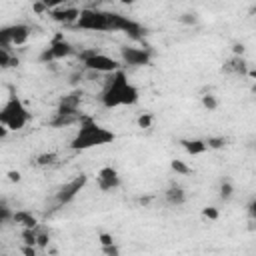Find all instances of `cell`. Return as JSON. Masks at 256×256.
Instances as JSON below:
<instances>
[{
    "label": "cell",
    "instance_id": "1",
    "mask_svg": "<svg viewBox=\"0 0 256 256\" xmlns=\"http://www.w3.org/2000/svg\"><path fill=\"white\" fill-rule=\"evenodd\" d=\"M140 100L138 88L128 80L126 72L120 68L108 74V80L100 92V102L104 108H118V106H134Z\"/></svg>",
    "mask_w": 256,
    "mask_h": 256
},
{
    "label": "cell",
    "instance_id": "2",
    "mask_svg": "<svg viewBox=\"0 0 256 256\" xmlns=\"http://www.w3.org/2000/svg\"><path fill=\"white\" fill-rule=\"evenodd\" d=\"M114 140H116V134L112 130L98 124L92 116H80L78 118V130H76L74 138L70 140V148L76 152H82V150L98 148L104 144H112Z\"/></svg>",
    "mask_w": 256,
    "mask_h": 256
},
{
    "label": "cell",
    "instance_id": "3",
    "mask_svg": "<svg viewBox=\"0 0 256 256\" xmlns=\"http://www.w3.org/2000/svg\"><path fill=\"white\" fill-rule=\"evenodd\" d=\"M28 120H30V112L26 104L22 102L20 96L12 92L6 98V102L0 106V124H4L10 132H18L28 124Z\"/></svg>",
    "mask_w": 256,
    "mask_h": 256
},
{
    "label": "cell",
    "instance_id": "4",
    "mask_svg": "<svg viewBox=\"0 0 256 256\" xmlns=\"http://www.w3.org/2000/svg\"><path fill=\"white\" fill-rule=\"evenodd\" d=\"M74 26L90 32H112V12L100 8H82Z\"/></svg>",
    "mask_w": 256,
    "mask_h": 256
},
{
    "label": "cell",
    "instance_id": "5",
    "mask_svg": "<svg viewBox=\"0 0 256 256\" xmlns=\"http://www.w3.org/2000/svg\"><path fill=\"white\" fill-rule=\"evenodd\" d=\"M80 60L84 64L86 70L90 72H98V74H112L116 70H120V62L116 58H110L98 50H84L80 52Z\"/></svg>",
    "mask_w": 256,
    "mask_h": 256
},
{
    "label": "cell",
    "instance_id": "6",
    "mask_svg": "<svg viewBox=\"0 0 256 256\" xmlns=\"http://www.w3.org/2000/svg\"><path fill=\"white\" fill-rule=\"evenodd\" d=\"M32 34V28L28 24H8L0 26V48H10V46H22L28 42Z\"/></svg>",
    "mask_w": 256,
    "mask_h": 256
},
{
    "label": "cell",
    "instance_id": "7",
    "mask_svg": "<svg viewBox=\"0 0 256 256\" xmlns=\"http://www.w3.org/2000/svg\"><path fill=\"white\" fill-rule=\"evenodd\" d=\"M74 54V46L68 42V40H64V36H54L52 40H50V44L40 52V56H38V60L42 62V64H48V62H56V60H62V58H68V56H72Z\"/></svg>",
    "mask_w": 256,
    "mask_h": 256
},
{
    "label": "cell",
    "instance_id": "8",
    "mask_svg": "<svg viewBox=\"0 0 256 256\" xmlns=\"http://www.w3.org/2000/svg\"><path fill=\"white\" fill-rule=\"evenodd\" d=\"M120 60L122 64L130 68H142L148 66L152 60V52L148 48H132V46H122L120 48Z\"/></svg>",
    "mask_w": 256,
    "mask_h": 256
},
{
    "label": "cell",
    "instance_id": "9",
    "mask_svg": "<svg viewBox=\"0 0 256 256\" xmlns=\"http://www.w3.org/2000/svg\"><path fill=\"white\" fill-rule=\"evenodd\" d=\"M86 182H88V176H86V174H78L76 178H72L70 182H66L64 186L58 188V192H56V202H58V204H68V202H72V200L80 194V190L86 186Z\"/></svg>",
    "mask_w": 256,
    "mask_h": 256
},
{
    "label": "cell",
    "instance_id": "10",
    "mask_svg": "<svg viewBox=\"0 0 256 256\" xmlns=\"http://www.w3.org/2000/svg\"><path fill=\"white\" fill-rule=\"evenodd\" d=\"M96 184L102 192H110V190H116L120 186V174L116 168L112 166H104L98 170L96 174Z\"/></svg>",
    "mask_w": 256,
    "mask_h": 256
},
{
    "label": "cell",
    "instance_id": "11",
    "mask_svg": "<svg viewBox=\"0 0 256 256\" xmlns=\"http://www.w3.org/2000/svg\"><path fill=\"white\" fill-rule=\"evenodd\" d=\"M48 16L54 20V22H60V24H74L80 16V8L76 6H58V8H52L48 10Z\"/></svg>",
    "mask_w": 256,
    "mask_h": 256
},
{
    "label": "cell",
    "instance_id": "12",
    "mask_svg": "<svg viewBox=\"0 0 256 256\" xmlns=\"http://www.w3.org/2000/svg\"><path fill=\"white\" fill-rule=\"evenodd\" d=\"M82 102V92H70L60 98L56 112L58 114H68V116H78V108Z\"/></svg>",
    "mask_w": 256,
    "mask_h": 256
},
{
    "label": "cell",
    "instance_id": "13",
    "mask_svg": "<svg viewBox=\"0 0 256 256\" xmlns=\"http://www.w3.org/2000/svg\"><path fill=\"white\" fill-rule=\"evenodd\" d=\"M166 202H168L170 206H182V204L186 202V192H184V188L178 186V184H172V186L166 190Z\"/></svg>",
    "mask_w": 256,
    "mask_h": 256
},
{
    "label": "cell",
    "instance_id": "14",
    "mask_svg": "<svg viewBox=\"0 0 256 256\" xmlns=\"http://www.w3.org/2000/svg\"><path fill=\"white\" fill-rule=\"evenodd\" d=\"M12 222L20 224L22 228H36L38 226V220L32 216V212H26V210H16L12 214Z\"/></svg>",
    "mask_w": 256,
    "mask_h": 256
},
{
    "label": "cell",
    "instance_id": "15",
    "mask_svg": "<svg viewBox=\"0 0 256 256\" xmlns=\"http://www.w3.org/2000/svg\"><path fill=\"white\" fill-rule=\"evenodd\" d=\"M180 144H182V146H184V150H186L188 154H192V156L204 154V152L208 150L206 142H204V140H200V138H192V140H180Z\"/></svg>",
    "mask_w": 256,
    "mask_h": 256
},
{
    "label": "cell",
    "instance_id": "16",
    "mask_svg": "<svg viewBox=\"0 0 256 256\" xmlns=\"http://www.w3.org/2000/svg\"><path fill=\"white\" fill-rule=\"evenodd\" d=\"M224 68H226L228 72H240V74H244V72H246V62H244V58H240V56L236 54L232 60L226 62Z\"/></svg>",
    "mask_w": 256,
    "mask_h": 256
},
{
    "label": "cell",
    "instance_id": "17",
    "mask_svg": "<svg viewBox=\"0 0 256 256\" xmlns=\"http://www.w3.org/2000/svg\"><path fill=\"white\" fill-rule=\"evenodd\" d=\"M18 60L8 52V48H0V70H6V68H12L16 66Z\"/></svg>",
    "mask_w": 256,
    "mask_h": 256
},
{
    "label": "cell",
    "instance_id": "18",
    "mask_svg": "<svg viewBox=\"0 0 256 256\" xmlns=\"http://www.w3.org/2000/svg\"><path fill=\"white\" fill-rule=\"evenodd\" d=\"M12 214H14V210L8 206L6 200L0 198V226L6 224V222H10V220H12Z\"/></svg>",
    "mask_w": 256,
    "mask_h": 256
},
{
    "label": "cell",
    "instance_id": "19",
    "mask_svg": "<svg viewBox=\"0 0 256 256\" xmlns=\"http://www.w3.org/2000/svg\"><path fill=\"white\" fill-rule=\"evenodd\" d=\"M76 120H78V116H68V114H58L56 112V116H54V120L50 124L52 126H66V124H72Z\"/></svg>",
    "mask_w": 256,
    "mask_h": 256
},
{
    "label": "cell",
    "instance_id": "20",
    "mask_svg": "<svg viewBox=\"0 0 256 256\" xmlns=\"http://www.w3.org/2000/svg\"><path fill=\"white\" fill-rule=\"evenodd\" d=\"M208 148H214V150H220L226 146V138L224 136H210L208 140H204Z\"/></svg>",
    "mask_w": 256,
    "mask_h": 256
},
{
    "label": "cell",
    "instance_id": "21",
    "mask_svg": "<svg viewBox=\"0 0 256 256\" xmlns=\"http://www.w3.org/2000/svg\"><path fill=\"white\" fill-rule=\"evenodd\" d=\"M232 194H234V186H232V182H230V180H224V182L220 184V198H222V200H230Z\"/></svg>",
    "mask_w": 256,
    "mask_h": 256
},
{
    "label": "cell",
    "instance_id": "22",
    "mask_svg": "<svg viewBox=\"0 0 256 256\" xmlns=\"http://www.w3.org/2000/svg\"><path fill=\"white\" fill-rule=\"evenodd\" d=\"M202 106H204L208 112H214V110L218 108V100H216V96H212V94L202 96Z\"/></svg>",
    "mask_w": 256,
    "mask_h": 256
},
{
    "label": "cell",
    "instance_id": "23",
    "mask_svg": "<svg viewBox=\"0 0 256 256\" xmlns=\"http://www.w3.org/2000/svg\"><path fill=\"white\" fill-rule=\"evenodd\" d=\"M170 168L176 172V174H190L192 170H190V166L188 164H184L182 160H172L170 162Z\"/></svg>",
    "mask_w": 256,
    "mask_h": 256
},
{
    "label": "cell",
    "instance_id": "24",
    "mask_svg": "<svg viewBox=\"0 0 256 256\" xmlns=\"http://www.w3.org/2000/svg\"><path fill=\"white\" fill-rule=\"evenodd\" d=\"M46 10H52V8H58V6H64L66 2H70V0H38Z\"/></svg>",
    "mask_w": 256,
    "mask_h": 256
},
{
    "label": "cell",
    "instance_id": "25",
    "mask_svg": "<svg viewBox=\"0 0 256 256\" xmlns=\"http://www.w3.org/2000/svg\"><path fill=\"white\" fill-rule=\"evenodd\" d=\"M152 120H154V116H152L150 112H146V114L138 116V126H140V128H150V126H152Z\"/></svg>",
    "mask_w": 256,
    "mask_h": 256
},
{
    "label": "cell",
    "instance_id": "26",
    "mask_svg": "<svg viewBox=\"0 0 256 256\" xmlns=\"http://www.w3.org/2000/svg\"><path fill=\"white\" fill-rule=\"evenodd\" d=\"M202 216L208 218V220H218L220 212H218V208H214V206H206V208L202 210Z\"/></svg>",
    "mask_w": 256,
    "mask_h": 256
},
{
    "label": "cell",
    "instance_id": "27",
    "mask_svg": "<svg viewBox=\"0 0 256 256\" xmlns=\"http://www.w3.org/2000/svg\"><path fill=\"white\" fill-rule=\"evenodd\" d=\"M54 160H56V154H42V156H38V160H36V162L44 166V164H52Z\"/></svg>",
    "mask_w": 256,
    "mask_h": 256
},
{
    "label": "cell",
    "instance_id": "28",
    "mask_svg": "<svg viewBox=\"0 0 256 256\" xmlns=\"http://www.w3.org/2000/svg\"><path fill=\"white\" fill-rule=\"evenodd\" d=\"M100 244L102 246H110V244H114V238H112V234H108V232H100Z\"/></svg>",
    "mask_w": 256,
    "mask_h": 256
},
{
    "label": "cell",
    "instance_id": "29",
    "mask_svg": "<svg viewBox=\"0 0 256 256\" xmlns=\"http://www.w3.org/2000/svg\"><path fill=\"white\" fill-rule=\"evenodd\" d=\"M48 240H50L48 234H40V232H36V244H38L40 248H44V246L48 244Z\"/></svg>",
    "mask_w": 256,
    "mask_h": 256
},
{
    "label": "cell",
    "instance_id": "30",
    "mask_svg": "<svg viewBox=\"0 0 256 256\" xmlns=\"http://www.w3.org/2000/svg\"><path fill=\"white\" fill-rule=\"evenodd\" d=\"M20 178H22V176H20L18 170H10V172H8V180H10V182H20Z\"/></svg>",
    "mask_w": 256,
    "mask_h": 256
},
{
    "label": "cell",
    "instance_id": "31",
    "mask_svg": "<svg viewBox=\"0 0 256 256\" xmlns=\"http://www.w3.org/2000/svg\"><path fill=\"white\" fill-rule=\"evenodd\" d=\"M102 252H104V254H112V256H116V254H118V248H116L114 244H110V246H102Z\"/></svg>",
    "mask_w": 256,
    "mask_h": 256
},
{
    "label": "cell",
    "instance_id": "32",
    "mask_svg": "<svg viewBox=\"0 0 256 256\" xmlns=\"http://www.w3.org/2000/svg\"><path fill=\"white\" fill-rule=\"evenodd\" d=\"M22 252H24V254H28V256H34V252H36V250H34V246H32V244H28V246H24V248H22Z\"/></svg>",
    "mask_w": 256,
    "mask_h": 256
},
{
    "label": "cell",
    "instance_id": "33",
    "mask_svg": "<svg viewBox=\"0 0 256 256\" xmlns=\"http://www.w3.org/2000/svg\"><path fill=\"white\" fill-rule=\"evenodd\" d=\"M180 20H182V22H188V24H190V22H192V24H194V22H196V18H194V16H192V14H184V16H182V18H180Z\"/></svg>",
    "mask_w": 256,
    "mask_h": 256
},
{
    "label": "cell",
    "instance_id": "34",
    "mask_svg": "<svg viewBox=\"0 0 256 256\" xmlns=\"http://www.w3.org/2000/svg\"><path fill=\"white\" fill-rule=\"evenodd\" d=\"M8 132H10V130H8L4 124H0V140H4V138L8 136Z\"/></svg>",
    "mask_w": 256,
    "mask_h": 256
},
{
    "label": "cell",
    "instance_id": "35",
    "mask_svg": "<svg viewBox=\"0 0 256 256\" xmlns=\"http://www.w3.org/2000/svg\"><path fill=\"white\" fill-rule=\"evenodd\" d=\"M120 2H122V4H128V6H130V4H134L136 0H120Z\"/></svg>",
    "mask_w": 256,
    "mask_h": 256
}]
</instances>
